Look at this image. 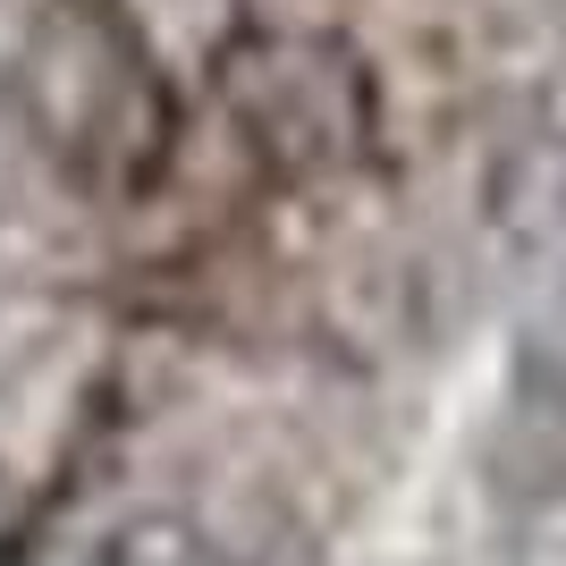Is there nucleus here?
I'll list each match as a JSON object with an SVG mask.
<instances>
[{"mask_svg": "<svg viewBox=\"0 0 566 566\" xmlns=\"http://www.w3.org/2000/svg\"><path fill=\"white\" fill-rule=\"evenodd\" d=\"M220 102H229L237 136L254 144L271 169H331L373 127L364 69L338 43H313V34L237 43L229 69H220Z\"/></svg>", "mask_w": 566, "mask_h": 566, "instance_id": "obj_2", "label": "nucleus"}, {"mask_svg": "<svg viewBox=\"0 0 566 566\" xmlns=\"http://www.w3.org/2000/svg\"><path fill=\"white\" fill-rule=\"evenodd\" d=\"M18 118L85 195H144L178 144L153 51L111 0H43L18 34Z\"/></svg>", "mask_w": 566, "mask_h": 566, "instance_id": "obj_1", "label": "nucleus"}, {"mask_svg": "<svg viewBox=\"0 0 566 566\" xmlns=\"http://www.w3.org/2000/svg\"><path fill=\"white\" fill-rule=\"evenodd\" d=\"M25 524V491H18V473H9V449H0V542Z\"/></svg>", "mask_w": 566, "mask_h": 566, "instance_id": "obj_4", "label": "nucleus"}, {"mask_svg": "<svg viewBox=\"0 0 566 566\" xmlns=\"http://www.w3.org/2000/svg\"><path fill=\"white\" fill-rule=\"evenodd\" d=\"M76 566H254V558H245L203 507L144 499V507H127V516L102 524L94 542L76 549Z\"/></svg>", "mask_w": 566, "mask_h": 566, "instance_id": "obj_3", "label": "nucleus"}]
</instances>
